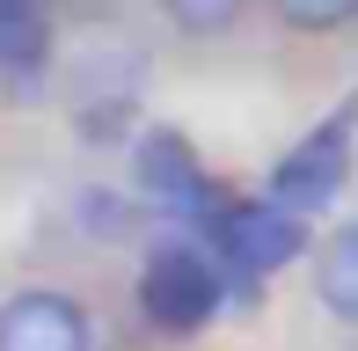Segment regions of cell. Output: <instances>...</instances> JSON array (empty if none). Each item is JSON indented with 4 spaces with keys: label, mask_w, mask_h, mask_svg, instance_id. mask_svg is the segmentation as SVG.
Here are the masks:
<instances>
[{
    "label": "cell",
    "mask_w": 358,
    "mask_h": 351,
    "mask_svg": "<svg viewBox=\"0 0 358 351\" xmlns=\"http://www.w3.org/2000/svg\"><path fill=\"white\" fill-rule=\"evenodd\" d=\"M227 264H220V249H205V242H161L154 257H146L139 271V315L154 329H169V337H190V329H205L220 315V300H227Z\"/></svg>",
    "instance_id": "cell-1"
},
{
    "label": "cell",
    "mask_w": 358,
    "mask_h": 351,
    "mask_svg": "<svg viewBox=\"0 0 358 351\" xmlns=\"http://www.w3.org/2000/svg\"><path fill=\"white\" fill-rule=\"evenodd\" d=\"M205 227H213V249H220V264H227V278H234V285L271 278V271H285V264L307 249V213H292V205H278V198L220 205Z\"/></svg>",
    "instance_id": "cell-2"
},
{
    "label": "cell",
    "mask_w": 358,
    "mask_h": 351,
    "mask_svg": "<svg viewBox=\"0 0 358 351\" xmlns=\"http://www.w3.org/2000/svg\"><path fill=\"white\" fill-rule=\"evenodd\" d=\"M351 147H358V103L329 110L300 147L278 154V169H271V198L292 205V213H322V205H336L344 183H351Z\"/></svg>",
    "instance_id": "cell-3"
},
{
    "label": "cell",
    "mask_w": 358,
    "mask_h": 351,
    "mask_svg": "<svg viewBox=\"0 0 358 351\" xmlns=\"http://www.w3.org/2000/svg\"><path fill=\"white\" fill-rule=\"evenodd\" d=\"M132 176H139V198L154 213H176V220H213L220 213V190L205 176L198 147L183 132H146L139 154H132Z\"/></svg>",
    "instance_id": "cell-4"
},
{
    "label": "cell",
    "mask_w": 358,
    "mask_h": 351,
    "mask_svg": "<svg viewBox=\"0 0 358 351\" xmlns=\"http://www.w3.org/2000/svg\"><path fill=\"white\" fill-rule=\"evenodd\" d=\"M0 351H88V315L52 285H29L0 308Z\"/></svg>",
    "instance_id": "cell-5"
},
{
    "label": "cell",
    "mask_w": 358,
    "mask_h": 351,
    "mask_svg": "<svg viewBox=\"0 0 358 351\" xmlns=\"http://www.w3.org/2000/svg\"><path fill=\"white\" fill-rule=\"evenodd\" d=\"M44 52H52V15H44V0H0V81L29 88L44 73Z\"/></svg>",
    "instance_id": "cell-6"
},
{
    "label": "cell",
    "mask_w": 358,
    "mask_h": 351,
    "mask_svg": "<svg viewBox=\"0 0 358 351\" xmlns=\"http://www.w3.org/2000/svg\"><path fill=\"white\" fill-rule=\"evenodd\" d=\"M315 300L336 315V322H358V220L322 242V257H315Z\"/></svg>",
    "instance_id": "cell-7"
},
{
    "label": "cell",
    "mask_w": 358,
    "mask_h": 351,
    "mask_svg": "<svg viewBox=\"0 0 358 351\" xmlns=\"http://www.w3.org/2000/svg\"><path fill=\"white\" fill-rule=\"evenodd\" d=\"M161 8H169V22L183 37H220V29H234L241 0H161Z\"/></svg>",
    "instance_id": "cell-8"
},
{
    "label": "cell",
    "mask_w": 358,
    "mask_h": 351,
    "mask_svg": "<svg viewBox=\"0 0 358 351\" xmlns=\"http://www.w3.org/2000/svg\"><path fill=\"white\" fill-rule=\"evenodd\" d=\"M292 29H344L358 22V0H271Z\"/></svg>",
    "instance_id": "cell-9"
},
{
    "label": "cell",
    "mask_w": 358,
    "mask_h": 351,
    "mask_svg": "<svg viewBox=\"0 0 358 351\" xmlns=\"http://www.w3.org/2000/svg\"><path fill=\"white\" fill-rule=\"evenodd\" d=\"M73 8H80V15H103V8H117V0H73Z\"/></svg>",
    "instance_id": "cell-10"
}]
</instances>
